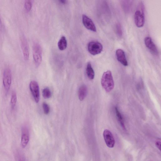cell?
Instances as JSON below:
<instances>
[{
	"label": "cell",
	"instance_id": "7402d4cb",
	"mask_svg": "<svg viewBox=\"0 0 161 161\" xmlns=\"http://www.w3.org/2000/svg\"><path fill=\"white\" fill-rule=\"evenodd\" d=\"M32 7V4L30 0H26L25 3V8L28 12L31 11Z\"/></svg>",
	"mask_w": 161,
	"mask_h": 161
},
{
	"label": "cell",
	"instance_id": "9c48e42d",
	"mask_svg": "<svg viewBox=\"0 0 161 161\" xmlns=\"http://www.w3.org/2000/svg\"><path fill=\"white\" fill-rule=\"evenodd\" d=\"M82 22L87 29L94 32H96V27L92 20L85 15H82Z\"/></svg>",
	"mask_w": 161,
	"mask_h": 161
},
{
	"label": "cell",
	"instance_id": "7c38bea8",
	"mask_svg": "<svg viewBox=\"0 0 161 161\" xmlns=\"http://www.w3.org/2000/svg\"><path fill=\"white\" fill-rule=\"evenodd\" d=\"M133 3V0H121V6L126 13H129L131 10Z\"/></svg>",
	"mask_w": 161,
	"mask_h": 161
},
{
	"label": "cell",
	"instance_id": "484cf974",
	"mask_svg": "<svg viewBox=\"0 0 161 161\" xmlns=\"http://www.w3.org/2000/svg\"><path fill=\"white\" fill-rule=\"evenodd\" d=\"M1 21V16H0V22Z\"/></svg>",
	"mask_w": 161,
	"mask_h": 161
},
{
	"label": "cell",
	"instance_id": "ac0fdd59",
	"mask_svg": "<svg viewBox=\"0 0 161 161\" xmlns=\"http://www.w3.org/2000/svg\"><path fill=\"white\" fill-rule=\"evenodd\" d=\"M115 109L117 118L121 126L124 129H125L124 118L121 114L120 113L117 107H115Z\"/></svg>",
	"mask_w": 161,
	"mask_h": 161
},
{
	"label": "cell",
	"instance_id": "ba28073f",
	"mask_svg": "<svg viewBox=\"0 0 161 161\" xmlns=\"http://www.w3.org/2000/svg\"><path fill=\"white\" fill-rule=\"evenodd\" d=\"M103 137L107 146L110 148H113L115 142L111 132L108 129H105L103 133Z\"/></svg>",
	"mask_w": 161,
	"mask_h": 161
},
{
	"label": "cell",
	"instance_id": "4fadbf2b",
	"mask_svg": "<svg viewBox=\"0 0 161 161\" xmlns=\"http://www.w3.org/2000/svg\"><path fill=\"white\" fill-rule=\"evenodd\" d=\"M21 137V145L23 148H25L27 146L29 141V136L28 131L24 129L22 131Z\"/></svg>",
	"mask_w": 161,
	"mask_h": 161
},
{
	"label": "cell",
	"instance_id": "d4e9b609",
	"mask_svg": "<svg viewBox=\"0 0 161 161\" xmlns=\"http://www.w3.org/2000/svg\"><path fill=\"white\" fill-rule=\"evenodd\" d=\"M59 2L62 4L65 5L67 3V0H58Z\"/></svg>",
	"mask_w": 161,
	"mask_h": 161
},
{
	"label": "cell",
	"instance_id": "7a4b0ae2",
	"mask_svg": "<svg viewBox=\"0 0 161 161\" xmlns=\"http://www.w3.org/2000/svg\"><path fill=\"white\" fill-rule=\"evenodd\" d=\"M99 5V11L102 21H108L111 17V12L107 2L106 0H100Z\"/></svg>",
	"mask_w": 161,
	"mask_h": 161
},
{
	"label": "cell",
	"instance_id": "2e32d148",
	"mask_svg": "<svg viewBox=\"0 0 161 161\" xmlns=\"http://www.w3.org/2000/svg\"><path fill=\"white\" fill-rule=\"evenodd\" d=\"M67 41L66 37L64 36H62L58 43L59 49L62 51L65 50L67 47Z\"/></svg>",
	"mask_w": 161,
	"mask_h": 161
},
{
	"label": "cell",
	"instance_id": "8992f818",
	"mask_svg": "<svg viewBox=\"0 0 161 161\" xmlns=\"http://www.w3.org/2000/svg\"><path fill=\"white\" fill-rule=\"evenodd\" d=\"M29 88L35 101L36 103H38L40 99V92L37 83L35 80H32L30 83Z\"/></svg>",
	"mask_w": 161,
	"mask_h": 161
},
{
	"label": "cell",
	"instance_id": "8fae6325",
	"mask_svg": "<svg viewBox=\"0 0 161 161\" xmlns=\"http://www.w3.org/2000/svg\"><path fill=\"white\" fill-rule=\"evenodd\" d=\"M116 54L118 61L124 66H127L128 63L124 52L122 49H119L116 51Z\"/></svg>",
	"mask_w": 161,
	"mask_h": 161
},
{
	"label": "cell",
	"instance_id": "52a82bcc",
	"mask_svg": "<svg viewBox=\"0 0 161 161\" xmlns=\"http://www.w3.org/2000/svg\"><path fill=\"white\" fill-rule=\"evenodd\" d=\"M134 19L135 24L137 28L143 27L145 23L144 12L139 10H137L135 13Z\"/></svg>",
	"mask_w": 161,
	"mask_h": 161
},
{
	"label": "cell",
	"instance_id": "ffe728a7",
	"mask_svg": "<svg viewBox=\"0 0 161 161\" xmlns=\"http://www.w3.org/2000/svg\"><path fill=\"white\" fill-rule=\"evenodd\" d=\"M43 96L45 98H49L51 96V93L50 89L46 87L42 91Z\"/></svg>",
	"mask_w": 161,
	"mask_h": 161
},
{
	"label": "cell",
	"instance_id": "9a60e30c",
	"mask_svg": "<svg viewBox=\"0 0 161 161\" xmlns=\"http://www.w3.org/2000/svg\"><path fill=\"white\" fill-rule=\"evenodd\" d=\"M88 93V89L85 85H83L79 88L78 92V98L80 101L83 100L86 97Z\"/></svg>",
	"mask_w": 161,
	"mask_h": 161
},
{
	"label": "cell",
	"instance_id": "e0dca14e",
	"mask_svg": "<svg viewBox=\"0 0 161 161\" xmlns=\"http://www.w3.org/2000/svg\"><path fill=\"white\" fill-rule=\"evenodd\" d=\"M86 73L88 78L91 80H93L95 76V72L93 68L90 63L89 62L86 69Z\"/></svg>",
	"mask_w": 161,
	"mask_h": 161
},
{
	"label": "cell",
	"instance_id": "6da1fadb",
	"mask_svg": "<svg viewBox=\"0 0 161 161\" xmlns=\"http://www.w3.org/2000/svg\"><path fill=\"white\" fill-rule=\"evenodd\" d=\"M101 84L107 92H111L113 89L114 83L111 71H108L103 73L101 79Z\"/></svg>",
	"mask_w": 161,
	"mask_h": 161
},
{
	"label": "cell",
	"instance_id": "5b68a950",
	"mask_svg": "<svg viewBox=\"0 0 161 161\" xmlns=\"http://www.w3.org/2000/svg\"><path fill=\"white\" fill-rule=\"evenodd\" d=\"M3 84L5 90L8 91L10 89L12 83V75L10 69H6L3 77Z\"/></svg>",
	"mask_w": 161,
	"mask_h": 161
},
{
	"label": "cell",
	"instance_id": "3957f363",
	"mask_svg": "<svg viewBox=\"0 0 161 161\" xmlns=\"http://www.w3.org/2000/svg\"><path fill=\"white\" fill-rule=\"evenodd\" d=\"M33 56L35 64L38 67L41 64L42 60V50L41 46L37 43H35L33 46Z\"/></svg>",
	"mask_w": 161,
	"mask_h": 161
},
{
	"label": "cell",
	"instance_id": "cb8c5ba5",
	"mask_svg": "<svg viewBox=\"0 0 161 161\" xmlns=\"http://www.w3.org/2000/svg\"><path fill=\"white\" fill-rule=\"evenodd\" d=\"M155 145L160 150V147H161V142L160 140H157L156 141L155 143Z\"/></svg>",
	"mask_w": 161,
	"mask_h": 161
},
{
	"label": "cell",
	"instance_id": "603a6c76",
	"mask_svg": "<svg viewBox=\"0 0 161 161\" xmlns=\"http://www.w3.org/2000/svg\"><path fill=\"white\" fill-rule=\"evenodd\" d=\"M43 107L44 113L46 114H48L50 112V107L46 103H44L43 104Z\"/></svg>",
	"mask_w": 161,
	"mask_h": 161
},
{
	"label": "cell",
	"instance_id": "44dd1931",
	"mask_svg": "<svg viewBox=\"0 0 161 161\" xmlns=\"http://www.w3.org/2000/svg\"><path fill=\"white\" fill-rule=\"evenodd\" d=\"M115 30L117 35L119 37H121L123 35V32L121 26L119 24H116Z\"/></svg>",
	"mask_w": 161,
	"mask_h": 161
},
{
	"label": "cell",
	"instance_id": "277c9868",
	"mask_svg": "<svg viewBox=\"0 0 161 161\" xmlns=\"http://www.w3.org/2000/svg\"><path fill=\"white\" fill-rule=\"evenodd\" d=\"M103 49V47L102 44L97 41H91L88 44V51L93 55L100 54L102 51Z\"/></svg>",
	"mask_w": 161,
	"mask_h": 161
},
{
	"label": "cell",
	"instance_id": "5bb4252c",
	"mask_svg": "<svg viewBox=\"0 0 161 161\" xmlns=\"http://www.w3.org/2000/svg\"><path fill=\"white\" fill-rule=\"evenodd\" d=\"M22 45L24 58L26 61H27L29 58V50L28 43L26 40H22Z\"/></svg>",
	"mask_w": 161,
	"mask_h": 161
},
{
	"label": "cell",
	"instance_id": "d6986e66",
	"mask_svg": "<svg viewBox=\"0 0 161 161\" xmlns=\"http://www.w3.org/2000/svg\"><path fill=\"white\" fill-rule=\"evenodd\" d=\"M17 100V97L15 93H12L11 99V105L12 109H14Z\"/></svg>",
	"mask_w": 161,
	"mask_h": 161
},
{
	"label": "cell",
	"instance_id": "30bf717a",
	"mask_svg": "<svg viewBox=\"0 0 161 161\" xmlns=\"http://www.w3.org/2000/svg\"><path fill=\"white\" fill-rule=\"evenodd\" d=\"M145 43L146 47L152 54L154 55H156L158 54L157 49L151 37H146L145 39Z\"/></svg>",
	"mask_w": 161,
	"mask_h": 161
}]
</instances>
